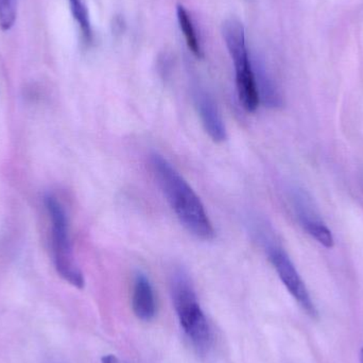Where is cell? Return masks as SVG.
Returning a JSON list of instances; mask_svg holds the SVG:
<instances>
[{"label": "cell", "instance_id": "obj_1", "mask_svg": "<svg viewBox=\"0 0 363 363\" xmlns=\"http://www.w3.org/2000/svg\"><path fill=\"white\" fill-rule=\"evenodd\" d=\"M151 167L182 225L201 240L213 239L215 228L204 205L176 168L160 155L151 157Z\"/></svg>", "mask_w": 363, "mask_h": 363}, {"label": "cell", "instance_id": "obj_2", "mask_svg": "<svg viewBox=\"0 0 363 363\" xmlns=\"http://www.w3.org/2000/svg\"><path fill=\"white\" fill-rule=\"evenodd\" d=\"M222 36L234 63L239 101L247 112L254 113L259 106V96L242 23L234 17L226 19L222 25Z\"/></svg>", "mask_w": 363, "mask_h": 363}, {"label": "cell", "instance_id": "obj_3", "mask_svg": "<svg viewBox=\"0 0 363 363\" xmlns=\"http://www.w3.org/2000/svg\"><path fill=\"white\" fill-rule=\"evenodd\" d=\"M45 207L50 219V243L53 266L57 274L78 289L85 285L84 277L77 264L70 239L69 222L62 203L52 194L44 199Z\"/></svg>", "mask_w": 363, "mask_h": 363}, {"label": "cell", "instance_id": "obj_4", "mask_svg": "<svg viewBox=\"0 0 363 363\" xmlns=\"http://www.w3.org/2000/svg\"><path fill=\"white\" fill-rule=\"evenodd\" d=\"M172 296L184 332L199 350H206L211 340V328L185 271L172 275Z\"/></svg>", "mask_w": 363, "mask_h": 363}, {"label": "cell", "instance_id": "obj_5", "mask_svg": "<svg viewBox=\"0 0 363 363\" xmlns=\"http://www.w3.org/2000/svg\"><path fill=\"white\" fill-rule=\"evenodd\" d=\"M267 251H268L271 264L274 267L279 279L283 281L290 294L294 296V300L311 317H317V309L311 300V294L304 281L301 279L296 267L290 260L289 256L283 249L277 245H269Z\"/></svg>", "mask_w": 363, "mask_h": 363}, {"label": "cell", "instance_id": "obj_6", "mask_svg": "<svg viewBox=\"0 0 363 363\" xmlns=\"http://www.w3.org/2000/svg\"><path fill=\"white\" fill-rule=\"evenodd\" d=\"M194 101L209 138L215 143H223L226 140L225 125L215 100L202 87L196 86L194 89Z\"/></svg>", "mask_w": 363, "mask_h": 363}, {"label": "cell", "instance_id": "obj_7", "mask_svg": "<svg viewBox=\"0 0 363 363\" xmlns=\"http://www.w3.org/2000/svg\"><path fill=\"white\" fill-rule=\"evenodd\" d=\"M132 307L142 321L149 322L157 315V301L150 279L144 273H138L134 281Z\"/></svg>", "mask_w": 363, "mask_h": 363}, {"label": "cell", "instance_id": "obj_8", "mask_svg": "<svg viewBox=\"0 0 363 363\" xmlns=\"http://www.w3.org/2000/svg\"><path fill=\"white\" fill-rule=\"evenodd\" d=\"M177 17H178L179 26H180L181 31L183 32L188 49L191 51L194 57L202 59L204 55H203L202 46L199 40L194 21H192L189 12L182 4H178L177 6Z\"/></svg>", "mask_w": 363, "mask_h": 363}, {"label": "cell", "instance_id": "obj_9", "mask_svg": "<svg viewBox=\"0 0 363 363\" xmlns=\"http://www.w3.org/2000/svg\"><path fill=\"white\" fill-rule=\"evenodd\" d=\"M255 72L256 85H257L258 96L260 104H264L270 108H277L281 104V97L273 84L272 80L262 66H254Z\"/></svg>", "mask_w": 363, "mask_h": 363}, {"label": "cell", "instance_id": "obj_10", "mask_svg": "<svg viewBox=\"0 0 363 363\" xmlns=\"http://www.w3.org/2000/svg\"><path fill=\"white\" fill-rule=\"evenodd\" d=\"M68 2H69L72 17L80 30L83 43L89 46L94 43V31L86 4L84 0H68Z\"/></svg>", "mask_w": 363, "mask_h": 363}, {"label": "cell", "instance_id": "obj_11", "mask_svg": "<svg viewBox=\"0 0 363 363\" xmlns=\"http://www.w3.org/2000/svg\"><path fill=\"white\" fill-rule=\"evenodd\" d=\"M301 223L304 226L305 230L309 235L313 237L318 242L321 243L328 249H332L335 245L334 236L332 232L326 228L325 224L322 223L320 220L315 218L309 217L307 213H300Z\"/></svg>", "mask_w": 363, "mask_h": 363}, {"label": "cell", "instance_id": "obj_12", "mask_svg": "<svg viewBox=\"0 0 363 363\" xmlns=\"http://www.w3.org/2000/svg\"><path fill=\"white\" fill-rule=\"evenodd\" d=\"M18 0H0V28L9 31L14 26L17 17Z\"/></svg>", "mask_w": 363, "mask_h": 363}, {"label": "cell", "instance_id": "obj_13", "mask_svg": "<svg viewBox=\"0 0 363 363\" xmlns=\"http://www.w3.org/2000/svg\"><path fill=\"white\" fill-rule=\"evenodd\" d=\"M102 363H121L118 358L114 355H106L101 358Z\"/></svg>", "mask_w": 363, "mask_h": 363}, {"label": "cell", "instance_id": "obj_14", "mask_svg": "<svg viewBox=\"0 0 363 363\" xmlns=\"http://www.w3.org/2000/svg\"><path fill=\"white\" fill-rule=\"evenodd\" d=\"M360 363H363V349L360 352Z\"/></svg>", "mask_w": 363, "mask_h": 363}]
</instances>
